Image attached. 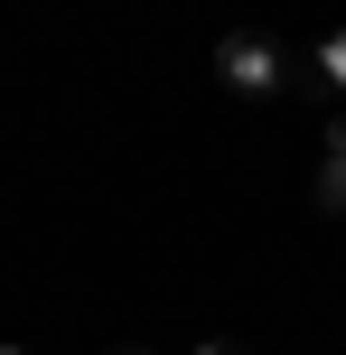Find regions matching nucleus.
<instances>
[{
	"instance_id": "3",
	"label": "nucleus",
	"mask_w": 346,
	"mask_h": 355,
	"mask_svg": "<svg viewBox=\"0 0 346 355\" xmlns=\"http://www.w3.org/2000/svg\"><path fill=\"white\" fill-rule=\"evenodd\" d=\"M318 75H328V85H346V28L318 37Z\"/></svg>"
},
{
	"instance_id": "4",
	"label": "nucleus",
	"mask_w": 346,
	"mask_h": 355,
	"mask_svg": "<svg viewBox=\"0 0 346 355\" xmlns=\"http://www.w3.org/2000/svg\"><path fill=\"white\" fill-rule=\"evenodd\" d=\"M197 355H225V346H197Z\"/></svg>"
},
{
	"instance_id": "2",
	"label": "nucleus",
	"mask_w": 346,
	"mask_h": 355,
	"mask_svg": "<svg viewBox=\"0 0 346 355\" xmlns=\"http://www.w3.org/2000/svg\"><path fill=\"white\" fill-rule=\"evenodd\" d=\"M318 206L346 215V122H328V150H318Z\"/></svg>"
},
{
	"instance_id": "5",
	"label": "nucleus",
	"mask_w": 346,
	"mask_h": 355,
	"mask_svg": "<svg viewBox=\"0 0 346 355\" xmlns=\"http://www.w3.org/2000/svg\"><path fill=\"white\" fill-rule=\"evenodd\" d=\"M0 355H19V346H0Z\"/></svg>"
},
{
	"instance_id": "1",
	"label": "nucleus",
	"mask_w": 346,
	"mask_h": 355,
	"mask_svg": "<svg viewBox=\"0 0 346 355\" xmlns=\"http://www.w3.org/2000/svg\"><path fill=\"white\" fill-rule=\"evenodd\" d=\"M216 75L234 94H272L281 85V47H272V37H225V47H216Z\"/></svg>"
}]
</instances>
